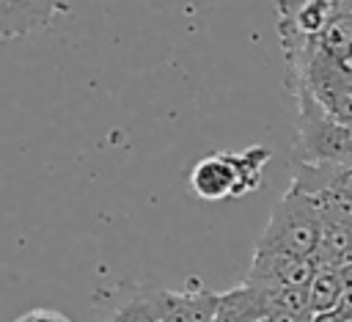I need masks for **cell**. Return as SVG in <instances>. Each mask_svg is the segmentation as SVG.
I'll return each instance as SVG.
<instances>
[{
  "instance_id": "6da1fadb",
  "label": "cell",
  "mask_w": 352,
  "mask_h": 322,
  "mask_svg": "<svg viewBox=\"0 0 352 322\" xmlns=\"http://www.w3.org/2000/svg\"><path fill=\"white\" fill-rule=\"evenodd\" d=\"M319 239H322V215L316 209L314 195L289 184V190L272 206L270 220L258 234L253 250L314 259L319 250Z\"/></svg>"
},
{
  "instance_id": "7a4b0ae2",
  "label": "cell",
  "mask_w": 352,
  "mask_h": 322,
  "mask_svg": "<svg viewBox=\"0 0 352 322\" xmlns=\"http://www.w3.org/2000/svg\"><path fill=\"white\" fill-rule=\"evenodd\" d=\"M272 151L267 146H248L245 151H214L198 160L190 171V190L204 201L239 198L258 190Z\"/></svg>"
},
{
  "instance_id": "3957f363",
  "label": "cell",
  "mask_w": 352,
  "mask_h": 322,
  "mask_svg": "<svg viewBox=\"0 0 352 322\" xmlns=\"http://www.w3.org/2000/svg\"><path fill=\"white\" fill-rule=\"evenodd\" d=\"M297 102L294 165H338L352 160V129L333 121L324 107L308 94H292Z\"/></svg>"
},
{
  "instance_id": "277c9868",
  "label": "cell",
  "mask_w": 352,
  "mask_h": 322,
  "mask_svg": "<svg viewBox=\"0 0 352 322\" xmlns=\"http://www.w3.org/2000/svg\"><path fill=\"white\" fill-rule=\"evenodd\" d=\"M319 264L316 259L289 256V253H270L253 250V261L242 283L256 289H280V286H311Z\"/></svg>"
},
{
  "instance_id": "5b68a950",
  "label": "cell",
  "mask_w": 352,
  "mask_h": 322,
  "mask_svg": "<svg viewBox=\"0 0 352 322\" xmlns=\"http://www.w3.org/2000/svg\"><path fill=\"white\" fill-rule=\"evenodd\" d=\"M69 11V0H0V39H22L44 30Z\"/></svg>"
},
{
  "instance_id": "8992f818",
  "label": "cell",
  "mask_w": 352,
  "mask_h": 322,
  "mask_svg": "<svg viewBox=\"0 0 352 322\" xmlns=\"http://www.w3.org/2000/svg\"><path fill=\"white\" fill-rule=\"evenodd\" d=\"M220 292L198 286L192 292L154 289V322H212Z\"/></svg>"
},
{
  "instance_id": "52a82bcc",
  "label": "cell",
  "mask_w": 352,
  "mask_h": 322,
  "mask_svg": "<svg viewBox=\"0 0 352 322\" xmlns=\"http://www.w3.org/2000/svg\"><path fill=\"white\" fill-rule=\"evenodd\" d=\"M267 314H270L267 294L256 286L239 283L228 292H220V303L212 322H261Z\"/></svg>"
},
{
  "instance_id": "ba28073f",
  "label": "cell",
  "mask_w": 352,
  "mask_h": 322,
  "mask_svg": "<svg viewBox=\"0 0 352 322\" xmlns=\"http://www.w3.org/2000/svg\"><path fill=\"white\" fill-rule=\"evenodd\" d=\"M308 297H311V314L336 311L344 300V283L338 267H319L308 286Z\"/></svg>"
},
{
  "instance_id": "9c48e42d",
  "label": "cell",
  "mask_w": 352,
  "mask_h": 322,
  "mask_svg": "<svg viewBox=\"0 0 352 322\" xmlns=\"http://www.w3.org/2000/svg\"><path fill=\"white\" fill-rule=\"evenodd\" d=\"M314 201H316V209L322 215L324 223H341V226H349L352 228V195L344 193V190H319V193H311Z\"/></svg>"
},
{
  "instance_id": "30bf717a",
  "label": "cell",
  "mask_w": 352,
  "mask_h": 322,
  "mask_svg": "<svg viewBox=\"0 0 352 322\" xmlns=\"http://www.w3.org/2000/svg\"><path fill=\"white\" fill-rule=\"evenodd\" d=\"M311 96L324 107V113L333 121L352 129V88H336V91H322V94H311Z\"/></svg>"
},
{
  "instance_id": "8fae6325",
  "label": "cell",
  "mask_w": 352,
  "mask_h": 322,
  "mask_svg": "<svg viewBox=\"0 0 352 322\" xmlns=\"http://www.w3.org/2000/svg\"><path fill=\"white\" fill-rule=\"evenodd\" d=\"M16 322H72L69 316H63L60 311H50V308H33L28 314H22Z\"/></svg>"
},
{
  "instance_id": "7c38bea8",
  "label": "cell",
  "mask_w": 352,
  "mask_h": 322,
  "mask_svg": "<svg viewBox=\"0 0 352 322\" xmlns=\"http://www.w3.org/2000/svg\"><path fill=\"white\" fill-rule=\"evenodd\" d=\"M261 322H311V314H294V311L272 308Z\"/></svg>"
}]
</instances>
